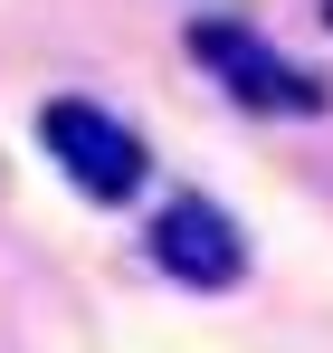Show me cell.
Segmentation results:
<instances>
[{"label": "cell", "instance_id": "1", "mask_svg": "<svg viewBox=\"0 0 333 353\" xmlns=\"http://www.w3.org/2000/svg\"><path fill=\"white\" fill-rule=\"evenodd\" d=\"M39 143H48V163L76 181L86 201H133L143 172H153L143 134L114 115V105H96V96H48V105H39Z\"/></svg>", "mask_w": 333, "mask_h": 353}, {"label": "cell", "instance_id": "2", "mask_svg": "<svg viewBox=\"0 0 333 353\" xmlns=\"http://www.w3.org/2000/svg\"><path fill=\"white\" fill-rule=\"evenodd\" d=\"M191 58L210 67L248 115H324L333 105L324 77H305L286 48H267V29H248V19H191Z\"/></svg>", "mask_w": 333, "mask_h": 353}, {"label": "cell", "instance_id": "3", "mask_svg": "<svg viewBox=\"0 0 333 353\" xmlns=\"http://www.w3.org/2000/svg\"><path fill=\"white\" fill-rule=\"evenodd\" d=\"M153 268H162L171 287H191V296H228V287H248V230L228 220L210 191H181V201H162V220H153Z\"/></svg>", "mask_w": 333, "mask_h": 353}, {"label": "cell", "instance_id": "4", "mask_svg": "<svg viewBox=\"0 0 333 353\" xmlns=\"http://www.w3.org/2000/svg\"><path fill=\"white\" fill-rule=\"evenodd\" d=\"M324 29H333V0H324Z\"/></svg>", "mask_w": 333, "mask_h": 353}]
</instances>
